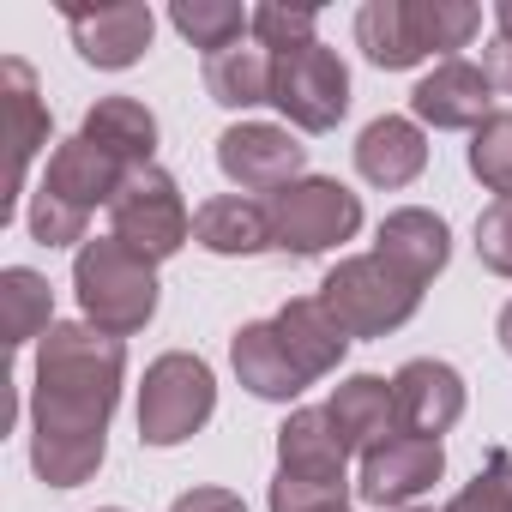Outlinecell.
I'll use <instances>...</instances> for the list:
<instances>
[{"label":"cell","mask_w":512,"mask_h":512,"mask_svg":"<svg viewBox=\"0 0 512 512\" xmlns=\"http://www.w3.org/2000/svg\"><path fill=\"white\" fill-rule=\"evenodd\" d=\"M127 344L91 320H61L31 374V470L49 488H79L97 476L109 446V416L121 404Z\"/></svg>","instance_id":"1"},{"label":"cell","mask_w":512,"mask_h":512,"mask_svg":"<svg viewBox=\"0 0 512 512\" xmlns=\"http://www.w3.org/2000/svg\"><path fill=\"white\" fill-rule=\"evenodd\" d=\"M482 31L470 0H368L356 13V43L374 67L404 73L428 55H452Z\"/></svg>","instance_id":"2"},{"label":"cell","mask_w":512,"mask_h":512,"mask_svg":"<svg viewBox=\"0 0 512 512\" xmlns=\"http://www.w3.org/2000/svg\"><path fill=\"white\" fill-rule=\"evenodd\" d=\"M73 290H79L85 320L97 332H109V338H133L157 314V266L139 260L133 247H121L115 235H97V241L79 247Z\"/></svg>","instance_id":"3"},{"label":"cell","mask_w":512,"mask_h":512,"mask_svg":"<svg viewBox=\"0 0 512 512\" xmlns=\"http://www.w3.org/2000/svg\"><path fill=\"white\" fill-rule=\"evenodd\" d=\"M320 302L338 314V326L350 338H386L422 308V284H410L398 266L380 260V253H356V260H338L326 272Z\"/></svg>","instance_id":"4"},{"label":"cell","mask_w":512,"mask_h":512,"mask_svg":"<svg viewBox=\"0 0 512 512\" xmlns=\"http://www.w3.org/2000/svg\"><path fill=\"white\" fill-rule=\"evenodd\" d=\"M266 211H272V247L296 253V260H314V253H326V247H344L362 229V199L344 181H332V175L290 181L284 193L266 199Z\"/></svg>","instance_id":"5"},{"label":"cell","mask_w":512,"mask_h":512,"mask_svg":"<svg viewBox=\"0 0 512 512\" xmlns=\"http://www.w3.org/2000/svg\"><path fill=\"white\" fill-rule=\"evenodd\" d=\"M217 410V380L199 356L187 350H169L145 368V386H139V440L145 446H181L193 440Z\"/></svg>","instance_id":"6"},{"label":"cell","mask_w":512,"mask_h":512,"mask_svg":"<svg viewBox=\"0 0 512 512\" xmlns=\"http://www.w3.org/2000/svg\"><path fill=\"white\" fill-rule=\"evenodd\" d=\"M109 235L121 247H133L139 260H169V253H181V241L193 235V217L181 205V187L169 169L145 163V169H127L115 205H109Z\"/></svg>","instance_id":"7"},{"label":"cell","mask_w":512,"mask_h":512,"mask_svg":"<svg viewBox=\"0 0 512 512\" xmlns=\"http://www.w3.org/2000/svg\"><path fill=\"white\" fill-rule=\"evenodd\" d=\"M272 103L290 115V127L302 133H332L350 109V67L338 61V49L326 43H308V49H290L278 55L272 67Z\"/></svg>","instance_id":"8"},{"label":"cell","mask_w":512,"mask_h":512,"mask_svg":"<svg viewBox=\"0 0 512 512\" xmlns=\"http://www.w3.org/2000/svg\"><path fill=\"white\" fill-rule=\"evenodd\" d=\"M302 163H308V151L290 139V127L241 121L229 133H217V169L241 193H284L290 181H302Z\"/></svg>","instance_id":"9"},{"label":"cell","mask_w":512,"mask_h":512,"mask_svg":"<svg viewBox=\"0 0 512 512\" xmlns=\"http://www.w3.org/2000/svg\"><path fill=\"white\" fill-rule=\"evenodd\" d=\"M446 476V446L440 440H422V434H392L380 440L374 452H362V500L368 506H410L416 494H428L434 482Z\"/></svg>","instance_id":"10"},{"label":"cell","mask_w":512,"mask_h":512,"mask_svg":"<svg viewBox=\"0 0 512 512\" xmlns=\"http://www.w3.org/2000/svg\"><path fill=\"white\" fill-rule=\"evenodd\" d=\"M67 25H73V43L91 67L103 73H121L133 67L145 49H151V7L145 0H109V7H67Z\"/></svg>","instance_id":"11"},{"label":"cell","mask_w":512,"mask_h":512,"mask_svg":"<svg viewBox=\"0 0 512 512\" xmlns=\"http://www.w3.org/2000/svg\"><path fill=\"white\" fill-rule=\"evenodd\" d=\"M0 85H7L0 91V109H7V193H0V217H13L31 157L49 145V109L37 103V73L19 55L0 61Z\"/></svg>","instance_id":"12"},{"label":"cell","mask_w":512,"mask_h":512,"mask_svg":"<svg viewBox=\"0 0 512 512\" xmlns=\"http://www.w3.org/2000/svg\"><path fill=\"white\" fill-rule=\"evenodd\" d=\"M410 109L422 127H440V133H476L488 115H494V79L476 67V61H440L416 91H410Z\"/></svg>","instance_id":"13"},{"label":"cell","mask_w":512,"mask_h":512,"mask_svg":"<svg viewBox=\"0 0 512 512\" xmlns=\"http://www.w3.org/2000/svg\"><path fill=\"white\" fill-rule=\"evenodd\" d=\"M392 404H398V428L404 434H422V440H440L458 416H464V380L452 362H434V356H416L392 374Z\"/></svg>","instance_id":"14"},{"label":"cell","mask_w":512,"mask_h":512,"mask_svg":"<svg viewBox=\"0 0 512 512\" xmlns=\"http://www.w3.org/2000/svg\"><path fill=\"white\" fill-rule=\"evenodd\" d=\"M229 362H235V380L253 392V398H266V404H290L302 398L314 380L302 374V362L290 356L278 320H247L235 338H229Z\"/></svg>","instance_id":"15"},{"label":"cell","mask_w":512,"mask_h":512,"mask_svg":"<svg viewBox=\"0 0 512 512\" xmlns=\"http://www.w3.org/2000/svg\"><path fill=\"white\" fill-rule=\"evenodd\" d=\"M374 253L386 266H398L410 284H434L446 272V260H452V229H446V217H434L422 205H404V211L380 217Z\"/></svg>","instance_id":"16"},{"label":"cell","mask_w":512,"mask_h":512,"mask_svg":"<svg viewBox=\"0 0 512 512\" xmlns=\"http://www.w3.org/2000/svg\"><path fill=\"white\" fill-rule=\"evenodd\" d=\"M121 181H127V169H121L109 151H97L91 139H67V145H55V157H49L37 193H43V199H61V205H73V211L91 217L97 205H115Z\"/></svg>","instance_id":"17"},{"label":"cell","mask_w":512,"mask_h":512,"mask_svg":"<svg viewBox=\"0 0 512 512\" xmlns=\"http://www.w3.org/2000/svg\"><path fill=\"white\" fill-rule=\"evenodd\" d=\"M193 241L205 253H223V260H247V253L272 247V211L247 193H217L193 211Z\"/></svg>","instance_id":"18"},{"label":"cell","mask_w":512,"mask_h":512,"mask_svg":"<svg viewBox=\"0 0 512 512\" xmlns=\"http://www.w3.org/2000/svg\"><path fill=\"white\" fill-rule=\"evenodd\" d=\"M356 169H362V181H374V187H410V181L428 169V139H422V127L404 121V115L368 121L362 139H356Z\"/></svg>","instance_id":"19"},{"label":"cell","mask_w":512,"mask_h":512,"mask_svg":"<svg viewBox=\"0 0 512 512\" xmlns=\"http://www.w3.org/2000/svg\"><path fill=\"white\" fill-rule=\"evenodd\" d=\"M326 416H332V428H338L344 452H374V446H380V440H392V428H398L392 380H380V374H350V380L332 392Z\"/></svg>","instance_id":"20"},{"label":"cell","mask_w":512,"mask_h":512,"mask_svg":"<svg viewBox=\"0 0 512 512\" xmlns=\"http://www.w3.org/2000/svg\"><path fill=\"white\" fill-rule=\"evenodd\" d=\"M344 440L332 428L326 410H290V422L278 428V476H302V482H350L344 470Z\"/></svg>","instance_id":"21"},{"label":"cell","mask_w":512,"mask_h":512,"mask_svg":"<svg viewBox=\"0 0 512 512\" xmlns=\"http://www.w3.org/2000/svg\"><path fill=\"white\" fill-rule=\"evenodd\" d=\"M79 139H91L97 151H109L121 169H145L151 151H157V115L139 97H103V103L85 109Z\"/></svg>","instance_id":"22"},{"label":"cell","mask_w":512,"mask_h":512,"mask_svg":"<svg viewBox=\"0 0 512 512\" xmlns=\"http://www.w3.org/2000/svg\"><path fill=\"white\" fill-rule=\"evenodd\" d=\"M278 332H284V344H290V356L302 362L308 380H326V374L344 362V350H350V332L338 326V314H332L320 296L284 302V308H278Z\"/></svg>","instance_id":"23"},{"label":"cell","mask_w":512,"mask_h":512,"mask_svg":"<svg viewBox=\"0 0 512 512\" xmlns=\"http://www.w3.org/2000/svg\"><path fill=\"white\" fill-rule=\"evenodd\" d=\"M272 67L278 55L266 49H223V55H205V91L211 103L223 109H253V103H272Z\"/></svg>","instance_id":"24"},{"label":"cell","mask_w":512,"mask_h":512,"mask_svg":"<svg viewBox=\"0 0 512 512\" xmlns=\"http://www.w3.org/2000/svg\"><path fill=\"white\" fill-rule=\"evenodd\" d=\"M0 314H7V344H37L49 338L61 320H55V296H49V278L31 272V266H7L0 272Z\"/></svg>","instance_id":"25"},{"label":"cell","mask_w":512,"mask_h":512,"mask_svg":"<svg viewBox=\"0 0 512 512\" xmlns=\"http://www.w3.org/2000/svg\"><path fill=\"white\" fill-rule=\"evenodd\" d=\"M169 25H175L193 49L223 55V49H235V43L253 31V13L229 7V0H175V7H169Z\"/></svg>","instance_id":"26"},{"label":"cell","mask_w":512,"mask_h":512,"mask_svg":"<svg viewBox=\"0 0 512 512\" xmlns=\"http://www.w3.org/2000/svg\"><path fill=\"white\" fill-rule=\"evenodd\" d=\"M470 175H476L488 193L512 199V109H494V115L470 133Z\"/></svg>","instance_id":"27"},{"label":"cell","mask_w":512,"mask_h":512,"mask_svg":"<svg viewBox=\"0 0 512 512\" xmlns=\"http://www.w3.org/2000/svg\"><path fill=\"white\" fill-rule=\"evenodd\" d=\"M314 25H320L314 7H278V0H272V7H253V37H260L266 55H290V49L320 43Z\"/></svg>","instance_id":"28"},{"label":"cell","mask_w":512,"mask_h":512,"mask_svg":"<svg viewBox=\"0 0 512 512\" xmlns=\"http://www.w3.org/2000/svg\"><path fill=\"white\" fill-rule=\"evenodd\" d=\"M446 512H512V458L488 452V464L458 488V500Z\"/></svg>","instance_id":"29"},{"label":"cell","mask_w":512,"mask_h":512,"mask_svg":"<svg viewBox=\"0 0 512 512\" xmlns=\"http://www.w3.org/2000/svg\"><path fill=\"white\" fill-rule=\"evenodd\" d=\"M476 260L494 278H512V199H494L476 217Z\"/></svg>","instance_id":"30"},{"label":"cell","mask_w":512,"mask_h":512,"mask_svg":"<svg viewBox=\"0 0 512 512\" xmlns=\"http://www.w3.org/2000/svg\"><path fill=\"white\" fill-rule=\"evenodd\" d=\"M344 500H350V482H302V476L272 482V512H338Z\"/></svg>","instance_id":"31"},{"label":"cell","mask_w":512,"mask_h":512,"mask_svg":"<svg viewBox=\"0 0 512 512\" xmlns=\"http://www.w3.org/2000/svg\"><path fill=\"white\" fill-rule=\"evenodd\" d=\"M85 211H73V205H61V199H43V193H31V235L43 241V247H85Z\"/></svg>","instance_id":"32"},{"label":"cell","mask_w":512,"mask_h":512,"mask_svg":"<svg viewBox=\"0 0 512 512\" xmlns=\"http://www.w3.org/2000/svg\"><path fill=\"white\" fill-rule=\"evenodd\" d=\"M169 512H247V506H241V494H229V488H187Z\"/></svg>","instance_id":"33"},{"label":"cell","mask_w":512,"mask_h":512,"mask_svg":"<svg viewBox=\"0 0 512 512\" xmlns=\"http://www.w3.org/2000/svg\"><path fill=\"white\" fill-rule=\"evenodd\" d=\"M482 73L494 79V91H506V97H512V37H494V43H488Z\"/></svg>","instance_id":"34"},{"label":"cell","mask_w":512,"mask_h":512,"mask_svg":"<svg viewBox=\"0 0 512 512\" xmlns=\"http://www.w3.org/2000/svg\"><path fill=\"white\" fill-rule=\"evenodd\" d=\"M494 37H512V0H500V7H494Z\"/></svg>","instance_id":"35"},{"label":"cell","mask_w":512,"mask_h":512,"mask_svg":"<svg viewBox=\"0 0 512 512\" xmlns=\"http://www.w3.org/2000/svg\"><path fill=\"white\" fill-rule=\"evenodd\" d=\"M500 350L512 356V302H506V314H500Z\"/></svg>","instance_id":"36"},{"label":"cell","mask_w":512,"mask_h":512,"mask_svg":"<svg viewBox=\"0 0 512 512\" xmlns=\"http://www.w3.org/2000/svg\"><path fill=\"white\" fill-rule=\"evenodd\" d=\"M404 512H434V506H404Z\"/></svg>","instance_id":"37"},{"label":"cell","mask_w":512,"mask_h":512,"mask_svg":"<svg viewBox=\"0 0 512 512\" xmlns=\"http://www.w3.org/2000/svg\"><path fill=\"white\" fill-rule=\"evenodd\" d=\"M97 512H121V506H97Z\"/></svg>","instance_id":"38"},{"label":"cell","mask_w":512,"mask_h":512,"mask_svg":"<svg viewBox=\"0 0 512 512\" xmlns=\"http://www.w3.org/2000/svg\"><path fill=\"white\" fill-rule=\"evenodd\" d=\"M338 512H350V506H338Z\"/></svg>","instance_id":"39"}]
</instances>
